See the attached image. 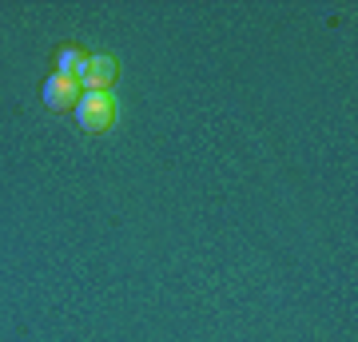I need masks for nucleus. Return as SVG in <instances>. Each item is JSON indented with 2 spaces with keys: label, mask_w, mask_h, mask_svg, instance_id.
Segmentation results:
<instances>
[{
  "label": "nucleus",
  "mask_w": 358,
  "mask_h": 342,
  "mask_svg": "<svg viewBox=\"0 0 358 342\" xmlns=\"http://www.w3.org/2000/svg\"><path fill=\"white\" fill-rule=\"evenodd\" d=\"M115 72H120V64H115L112 52H96V56H88V72H84V80H80V92H112L115 84Z\"/></svg>",
  "instance_id": "obj_3"
},
{
  "label": "nucleus",
  "mask_w": 358,
  "mask_h": 342,
  "mask_svg": "<svg viewBox=\"0 0 358 342\" xmlns=\"http://www.w3.org/2000/svg\"><path fill=\"white\" fill-rule=\"evenodd\" d=\"M72 112H76L80 131H88V136H103V131L115 124V96H112V92H100V88L84 92Z\"/></svg>",
  "instance_id": "obj_1"
},
{
  "label": "nucleus",
  "mask_w": 358,
  "mask_h": 342,
  "mask_svg": "<svg viewBox=\"0 0 358 342\" xmlns=\"http://www.w3.org/2000/svg\"><path fill=\"white\" fill-rule=\"evenodd\" d=\"M88 72V52L76 48V44H64V48L56 52V76H68V80H84Z\"/></svg>",
  "instance_id": "obj_4"
},
{
  "label": "nucleus",
  "mask_w": 358,
  "mask_h": 342,
  "mask_svg": "<svg viewBox=\"0 0 358 342\" xmlns=\"http://www.w3.org/2000/svg\"><path fill=\"white\" fill-rule=\"evenodd\" d=\"M40 96H44V104H48L52 112H72V108L80 104V96H84V92H80V84H76V80L56 76V72H52V76L44 80V88H40Z\"/></svg>",
  "instance_id": "obj_2"
}]
</instances>
